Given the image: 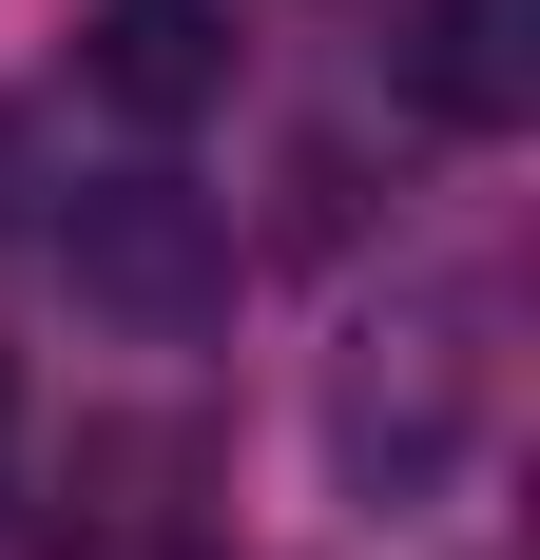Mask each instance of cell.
<instances>
[{
  "label": "cell",
  "mask_w": 540,
  "mask_h": 560,
  "mask_svg": "<svg viewBox=\"0 0 540 560\" xmlns=\"http://www.w3.org/2000/svg\"><path fill=\"white\" fill-rule=\"evenodd\" d=\"M58 271H78V310H97L116 348H213V329H232V213H213L174 155L97 174V194L58 213Z\"/></svg>",
  "instance_id": "obj_2"
},
{
  "label": "cell",
  "mask_w": 540,
  "mask_h": 560,
  "mask_svg": "<svg viewBox=\"0 0 540 560\" xmlns=\"http://www.w3.org/2000/svg\"><path fill=\"white\" fill-rule=\"evenodd\" d=\"M58 560H213V445L193 425H78Z\"/></svg>",
  "instance_id": "obj_3"
},
{
  "label": "cell",
  "mask_w": 540,
  "mask_h": 560,
  "mask_svg": "<svg viewBox=\"0 0 540 560\" xmlns=\"http://www.w3.org/2000/svg\"><path fill=\"white\" fill-rule=\"evenodd\" d=\"M483 387H502L483 310H463V290H406V310L328 368V464H348V503H444L463 445H483Z\"/></svg>",
  "instance_id": "obj_1"
},
{
  "label": "cell",
  "mask_w": 540,
  "mask_h": 560,
  "mask_svg": "<svg viewBox=\"0 0 540 560\" xmlns=\"http://www.w3.org/2000/svg\"><path fill=\"white\" fill-rule=\"evenodd\" d=\"M444 136H521L540 116V0H425V39H406Z\"/></svg>",
  "instance_id": "obj_5"
},
{
  "label": "cell",
  "mask_w": 540,
  "mask_h": 560,
  "mask_svg": "<svg viewBox=\"0 0 540 560\" xmlns=\"http://www.w3.org/2000/svg\"><path fill=\"white\" fill-rule=\"evenodd\" d=\"M78 97L136 116V136H193V116L232 97V20L213 0H97V20H78Z\"/></svg>",
  "instance_id": "obj_4"
},
{
  "label": "cell",
  "mask_w": 540,
  "mask_h": 560,
  "mask_svg": "<svg viewBox=\"0 0 540 560\" xmlns=\"http://www.w3.org/2000/svg\"><path fill=\"white\" fill-rule=\"evenodd\" d=\"M0 503H20V368H0Z\"/></svg>",
  "instance_id": "obj_6"
}]
</instances>
